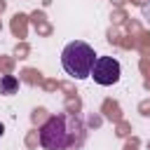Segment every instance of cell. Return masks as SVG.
<instances>
[{"instance_id": "obj_5", "label": "cell", "mask_w": 150, "mask_h": 150, "mask_svg": "<svg viewBox=\"0 0 150 150\" xmlns=\"http://www.w3.org/2000/svg\"><path fill=\"white\" fill-rule=\"evenodd\" d=\"M2 134H5V127H2V124H0V136H2Z\"/></svg>"}, {"instance_id": "obj_2", "label": "cell", "mask_w": 150, "mask_h": 150, "mask_svg": "<svg viewBox=\"0 0 150 150\" xmlns=\"http://www.w3.org/2000/svg\"><path fill=\"white\" fill-rule=\"evenodd\" d=\"M96 63V52L91 45L82 42V40H75V42H68L61 52V66L63 70L75 77V80H87L91 77V68Z\"/></svg>"}, {"instance_id": "obj_1", "label": "cell", "mask_w": 150, "mask_h": 150, "mask_svg": "<svg viewBox=\"0 0 150 150\" xmlns=\"http://www.w3.org/2000/svg\"><path fill=\"white\" fill-rule=\"evenodd\" d=\"M75 131H80V124L70 115H52L40 127V145L45 150H66L75 143Z\"/></svg>"}, {"instance_id": "obj_4", "label": "cell", "mask_w": 150, "mask_h": 150, "mask_svg": "<svg viewBox=\"0 0 150 150\" xmlns=\"http://www.w3.org/2000/svg\"><path fill=\"white\" fill-rule=\"evenodd\" d=\"M16 89H19V80H16V77L5 75V77L0 80V94H14Z\"/></svg>"}, {"instance_id": "obj_3", "label": "cell", "mask_w": 150, "mask_h": 150, "mask_svg": "<svg viewBox=\"0 0 150 150\" xmlns=\"http://www.w3.org/2000/svg\"><path fill=\"white\" fill-rule=\"evenodd\" d=\"M120 75H122V66L115 56H96V63L91 68V77L96 84L110 87L120 80Z\"/></svg>"}]
</instances>
